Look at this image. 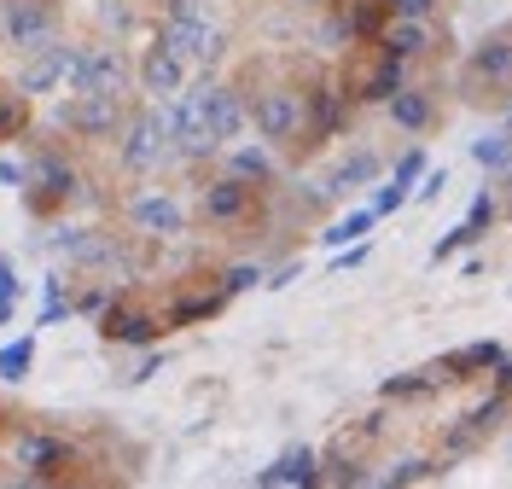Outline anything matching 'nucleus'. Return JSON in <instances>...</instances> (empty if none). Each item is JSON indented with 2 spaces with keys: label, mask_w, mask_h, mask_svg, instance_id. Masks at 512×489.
I'll use <instances>...</instances> for the list:
<instances>
[{
  "label": "nucleus",
  "mask_w": 512,
  "mask_h": 489,
  "mask_svg": "<svg viewBox=\"0 0 512 489\" xmlns=\"http://www.w3.org/2000/svg\"><path fill=\"white\" fill-rule=\"evenodd\" d=\"M99 332L111 344H152L158 332H169L163 309H152L140 292H111L105 297V315H99Z\"/></svg>",
  "instance_id": "obj_1"
},
{
  "label": "nucleus",
  "mask_w": 512,
  "mask_h": 489,
  "mask_svg": "<svg viewBox=\"0 0 512 489\" xmlns=\"http://www.w3.org/2000/svg\"><path fill=\"white\" fill-rule=\"evenodd\" d=\"M245 111H251L256 134L274 140V146H291L297 134L309 129V94H297V88H268V94H256Z\"/></svg>",
  "instance_id": "obj_2"
},
{
  "label": "nucleus",
  "mask_w": 512,
  "mask_h": 489,
  "mask_svg": "<svg viewBox=\"0 0 512 489\" xmlns=\"http://www.w3.org/2000/svg\"><path fill=\"white\" fill-rule=\"evenodd\" d=\"M169 152H175V140H169V129H163L158 111L123 117V134H117V163H123L128 175H152Z\"/></svg>",
  "instance_id": "obj_3"
},
{
  "label": "nucleus",
  "mask_w": 512,
  "mask_h": 489,
  "mask_svg": "<svg viewBox=\"0 0 512 489\" xmlns=\"http://www.w3.org/2000/svg\"><path fill=\"white\" fill-rule=\"evenodd\" d=\"M198 210H204V222H216V228H245V222H256V210H262V187L227 169L222 181L204 187Z\"/></svg>",
  "instance_id": "obj_4"
},
{
  "label": "nucleus",
  "mask_w": 512,
  "mask_h": 489,
  "mask_svg": "<svg viewBox=\"0 0 512 489\" xmlns=\"http://www.w3.org/2000/svg\"><path fill=\"white\" fill-rule=\"evenodd\" d=\"M0 35L18 47V53H35L59 35V12L53 0H0Z\"/></svg>",
  "instance_id": "obj_5"
},
{
  "label": "nucleus",
  "mask_w": 512,
  "mask_h": 489,
  "mask_svg": "<svg viewBox=\"0 0 512 489\" xmlns=\"http://www.w3.org/2000/svg\"><path fill=\"white\" fill-rule=\"evenodd\" d=\"M64 82H70V94H123L128 65H123L117 47H76Z\"/></svg>",
  "instance_id": "obj_6"
},
{
  "label": "nucleus",
  "mask_w": 512,
  "mask_h": 489,
  "mask_svg": "<svg viewBox=\"0 0 512 489\" xmlns=\"http://www.w3.org/2000/svg\"><path fill=\"white\" fill-rule=\"evenodd\" d=\"M70 198H76V169L64 158H35L30 175H24V204H30L35 216H53V210H70Z\"/></svg>",
  "instance_id": "obj_7"
},
{
  "label": "nucleus",
  "mask_w": 512,
  "mask_h": 489,
  "mask_svg": "<svg viewBox=\"0 0 512 489\" xmlns=\"http://www.w3.org/2000/svg\"><path fill=\"white\" fill-rule=\"evenodd\" d=\"M59 123L82 140H105L123 129V94H70L59 105Z\"/></svg>",
  "instance_id": "obj_8"
},
{
  "label": "nucleus",
  "mask_w": 512,
  "mask_h": 489,
  "mask_svg": "<svg viewBox=\"0 0 512 489\" xmlns=\"http://www.w3.org/2000/svg\"><path fill=\"white\" fill-rule=\"evenodd\" d=\"M18 466H24V478L30 484H53V478H70V466H76V449L53 437V431H24L18 437Z\"/></svg>",
  "instance_id": "obj_9"
},
{
  "label": "nucleus",
  "mask_w": 512,
  "mask_h": 489,
  "mask_svg": "<svg viewBox=\"0 0 512 489\" xmlns=\"http://www.w3.org/2000/svg\"><path fill=\"white\" fill-rule=\"evenodd\" d=\"M158 41L169 47V53H181L187 65H204V59H216V53H222V30H216V24H204V12H198V18H163Z\"/></svg>",
  "instance_id": "obj_10"
},
{
  "label": "nucleus",
  "mask_w": 512,
  "mask_h": 489,
  "mask_svg": "<svg viewBox=\"0 0 512 489\" xmlns=\"http://www.w3.org/2000/svg\"><path fill=\"white\" fill-rule=\"evenodd\" d=\"M192 105H198V117H204V129H210V140H216V146L239 140V134H245V123H251L245 99L233 94V88H198V94H192Z\"/></svg>",
  "instance_id": "obj_11"
},
{
  "label": "nucleus",
  "mask_w": 512,
  "mask_h": 489,
  "mask_svg": "<svg viewBox=\"0 0 512 489\" xmlns=\"http://www.w3.org/2000/svg\"><path fill=\"white\" fill-rule=\"evenodd\" d=\"M140 94H152V99H169V94H181L187 88V59L181 53H169L163 41H152L146 53H140Z\"/></svg>",
  "instance_id": "obj_12"
},
{
  "label": "nucleus",
  "mask_w": 512,
  "mask_h": 489,
  "mask_svg": "<svg viewBox=\"0 0 512 489\" xmlns=\"http://www.w3.org/2000/svg\"><path fill=\"white\" fill-rule=\"evenodd\" d=\"M70 53H76V47H70V41H59V35H53L47 47H35V53H24L30 65L18 70V88H24L30 99H35V94H53V88L64 82V70H70Z\"/></svg>",
  "instance_id": "obj_13"
},
{
  "label": "nucleus",
  "mask_w": 512,
  "mask_h": 489,
  "mask_svg": "<svg viewBox=\"0 0 512 489\" xmlns=\"http://www.w3.org/2000/svg\"><path fill=\"white\" fill-rule=\"evenodd\" d=\"M350 99H390L402 88V59L390 53V47H373V59L367 65H350Z\"/></svg>",
  "instance_id": "obj_14"
},
{
  "label": "nucleus",
  "mask_w": 512,
  "mask_h": 489,
  "mask_svg": "<svg viewBox=\"0 0 512 489\" xmlns=\"http://www.w3.org/2000/svg\"><path fill=\"white\" fill-rule=\"evenodd\" d=\"M128 216H134V228L152 233V239H175V233L187 228V210H181L169 193H140L134 204H128Z\"/></svg>",
  "instance_id": "obj_15"
},
{
  "label": "nucleus",
  "mask_w": 512,
  "mask_h": 489,
  "mask_svg": "<svg viewBox=\"0 0 512 489\" xmlns=\"http://www.w3.org/2000/svg\"><path fill=\"white\" fill-rule=\"evenodd\" d=\"M379 47H390L396 59H419V53L437 47V24L431 18H390L379 30Z\"/></svg>",
  "instance_id": "obj_16"
},
{
  "label": "nucleus",
  "mask_w": 512,
  "mask_h": 489,
  "mask_svg": "<svg viewBox=\"0 0 512 489\" xmlns=\"http://www.w3.org/2000/svg\"><path fill=\"white\" fill-rule=\"evenodd\" d=\"M256 484H262V489H280V484H320L315 449H286V455L274 460V466H262V472H256Z\"/></svg>",
  "instance_id": "obj_17"
},
{
  "label": "nucleus",
  "mask_w": 512,
  "mask_h": 489,
  "mask_svg": "<svg viewBox=\"0 0 512 489\" xmlns=\"http://www.w3.org/2000/svg\"><path fill=\"white\" fill-rule=\"evenodd\" d=\"M466 76H472V82H512V41L507 35H489L478 53H472Z\"/></svg>",
  "instance_id": "obj_18"
},
{
  "label": "nucleus",
  "mask_w": 512,
  "mask_h": 489,
  "mask_svg": "<svg viewBox=\"0 0 512 489\" xmlns=\"http://www.w3.org/2000/svg\"><path fill=\"white\" fill-rule=\"evenodd\" d=\"M501 361H507L501 344H466V350H454L448 361H437L431 373H437V385H443V379H472L478 367H501Z\"/></svg>",
  "instance_id": "obj_19"
},
{
  "label": "nucleus",
  "mask_w": 512,
  "mask_h": 489,
  "mask_svg": "<svg viewBox=\"0 0 512 489\" xmlns=\"http://www.w3.org/2000/svg\"><path fill=\"white\" fill-rule=\"evenodd\" d=\"M390 117H396V129H431V117H437V105H431V94H419V88H396L390 94Z\"/></svg>",
  "instance_id": "obj_20"
},
{
  "label": "nucleus",
  "mask_w": 512,
  "mask_h": 489,
  "mask_svg": "<svg viewBox=\"0 0 512 489\" xmlns=\"http://www.w3.org/2000/svg\"><path fill=\"white\" fill-rule=\"evenodd\" d=\"M30 367H35V332L12 338V344H0V379H6V385H24Z\"/></svg>",
  "instance_id": "obj_21"
},
{
  "label": "nucleus",
  "mask_w": 512,
  "mask_h": 489,
  "mask_svg": "<svg viewBox=\"0 0 512 489\" xmlns=\"http://www.w3.org/2000/svg\"><path fill=\"white\" fill-rule=\"evenodd\" d=\"M30 129V94L24 88H0V140H18Z\"/></svg>",
  "instance_id": "obj_22"
},
{
  "label": "nucleus",
  "mask_w": 512,
  "mask_h": 489,
  "mask_svg": "<svg viewBox=\"0 0 512 489\" xmlns=\"http://www.w3.org/2000/svg\"><path fill=\"white\" fill-rule=\"evenodd\" d=\"M227 169H233V175H245V181H256V187H268V181H274V158H268L262 146H239V152L227 158Z\"/></svg>",
  "instance_id": "obj_23"
},
{
  "label": "nucleus",
  "mask_w": 512,
  "mask_h": 489,
  "mask_svg": "<svg viewBox=\"0 0 512 489\" xmlns=\"http://www.w3.org/2000/svg\"><path fill=\"white\" fill-rule=\"evenodd\" d=\"M70 309H76V297L64 292V280L53 274V280L41 286V315H35V326H59L64 315H70Z\"/></svg>",
  "instance_id": "obj_24"
},
{
  "label": "nucleus",
  "mask_w": 512,
  "mask_h": 489,
  "mask_svg": "<svg viewBox=\"0 0 512 489\" xmlns=\"http://www.w3.org/2000/svg\"><path fill=\"white\" fill-rule=\"evenodd\" d=\"M472 158H478L483 169H507V163H512V129H501V134H483L478 146H472Z\"/></svg>",
  "instance_id": "obj_25"
},
{
  "label": "nucleus",
  "mask_w": 512,
  "mask_h": 489,
  "mask_svg": "<svg viewBox=\"0 0 512 489\" xmlns=\"http://www.w3.org/2000/svg\"><path fill=\"white\" fill-rule=\"evenodd\" d=\"M379 222V210H355V216H344V222H332L326 228V245H350V239H367V228Z\"/></svg>",
  "instance_id": "obj_26"
},
{
  "label": "nucleus",
  "mask_w": 512,
  "mask_h": 489,
  "mask_svg": "<svg viewBox=\"0 0 512 489\" xmlns=\"http://www.w3.org/2000/svg\"><path fill=\"white\" fill-rule=\"evenodd\" d=\"M18 297H24V280L12 274V262L0 257V326H12V309H18Z\"/></svg>",
  "instance_id": "obj_27"
},
{
  "label": "nucleus",
  "mask_w": 512,
  "mask_h": 489,
  "mask_svg": "<svg viewBox=\"0 0 512 489\" xmlns=\"http://www.w3.org/2000/svg\"><path fill=\"white\" fill-rule=\"evenodd\" d=\"M373 175H379V158H373V152H361L355 163H344V169H338V181H332V187H350V181H373Z\"/></svg>",
  "instance_id": "obj_28"
},
{
  "label": "nucleus",
  "mask_w": 512,
  "mask_h": 489,
  "mask_svg": "<svg viewBox=\"0 0 512 489\" xmlns=\"http://www.w3.org/2000/svg\"><path fill=\"white\" fill-rule=\"evenodd\" d=\"M402 204H408V187H396V181H390V187H379V198H373V210H379V216L402 210Z\"/></svg>",
  "instance_id": "obj_29"
},
{
  "label": "nucleus",
  "mask_w": 512,
  "mask_h": 489,
  "mask_svg": "<svg viewBox=\"0 0 512 489\" xmlns=\"http://www.w3.org/2000/svg\"><path fill=\"white\" fill-rule=\"evenodd\" d=\"M419 175H425V158H419V152H408V158L396 163V187H414Z\"/></svg>",
  "instance_id": "obj_30"
},
{
  "label": "nucleus",
  "mask_w": 512,
  "mask_h": 489,
  "mask_svg": "<svg viewBox=\"0 0 512 489\" xmlns=\"http://www.w3.org/2000/svg\"><path fill=\"white\" fill-rule=\"evenodd\" d=\"M431 472H437L431 460H408L402 472H390V484H419V478H431Z\"/></svg>",
  "instance_id": "obj_31"
},
{
  "label": "nucleus",
  "mask_w": 512,
  "mask_h": 489,
  "mask_svg": "<svg viewBox=\"0 0 512 489\" xmlns=\"http://www.w3.org/2000/svg\"><path fill=\"white\" fill-rule=\"evenodd\" d=\"M24 175H30V163H18V158H0V187H24Z\"/></svg>",
  "instance_id": "obj_32"
},
{
  "label": "nucleus",
  "mask_w": 512,
  "mask_h": 489,
  "mask_svg": "<svg viewBox=\"0 0 512 489\" xmlns=\"http://www.w3.org/2000/svg\"><path fill=\"white\" fill-rule=\"evenodd\" d=\"M396 18H431V0H390Z\"/></svg>",
  "instance_id": "obj_33"
},
{
  "label": "nucleus",
  "mask_w": 512,
  "mask_h": 489,
  "mask_svg": "<svg viewBox=\"0 0 512 489\" xmlns=\"http://www.w3.org/2000/svg\"><path fill=\"white\" fill-rule=\"evenodd\" d=\"M448 187V169H431V175H425V187H419V198H437Z\"/></svg>",
  "instance_id": "obj_34"
},
{
  "label": "nucleus",
  "mask_w": 512,
  "mask_h": 489,
  "mask_svg": "<svg viewBox=\"0 0 512 489\" xmlns=\"http://www.w3.org/2000/svg\"><path fill=\"white\" fill-rule=\"evenodd\" d=\"M256 280H262L256 268H233V274H227V286H233V292H245V286H256Z\"/></svg>",
  "instance_id": "obj_35"
},
{
  "label": "nucleus",
  "mask_w": 512,
  "mask_h": 489,
  "mask_svg": "<svg viewBox=\"0 0 512 489\" xmlns=\"http://www.w3.org/2000/svg\"><path fill=\"white\" fill-rule=\"evenodd\" d=\"M507 129H512V111H507Z\"/></svg>",
  "instance_id": "obj_36"
}]
</instances>
